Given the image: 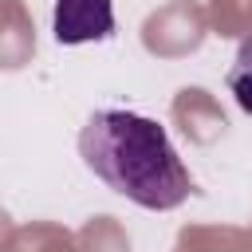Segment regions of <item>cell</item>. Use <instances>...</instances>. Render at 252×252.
I'll return each mask as SVG.
<instances>
[{
  "instance_id": "1",
  "label": "cell",
  "mask_w": 252,
  "mask_h": 252,
  "mask_svg": "<svg viewBox=\"0 0 252 252\" xmlns=\"http://www.w3.org/2000/svg\"><path fill=\"white\" fill-rule=\"evenodd\" d=\"M79 158L106 189L154 213L177 209L193 193L165 126L134 110H94L79 130Z\"/></svg>"
},
{
  "instance_id": "2",
  "label": "cell",
  "mask_w": 252,
  "mask_h": 252,
  "mask_svg": "<svg viewBox=\"0 0 252 252\" xmlns=\"http://www.w3.org/2000/svg\"><path fill=\"white\" fill-rule=\"evenodd\" d=\"M51 32L63 47L106 39L114 32V8L110 0H55Z\"/></svg>"
},
{
  "instance_id": "3",
  "label": "cell",
  "mask_w": 252,
  "mask_h": 252,
  "mask_svg": "<svg viewBox=\"0 0 252 252\" xmlns=\"http://www.w3.org/2000/svg\"><path fill=\"white\" fill-rule=\"evenodd\" d=\"M228 91L244 114H252V35L236 47V59L228 67Z\"/></svg>"
}]
</instances>
